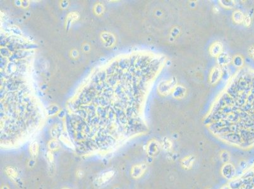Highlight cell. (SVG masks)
<instances>
[{
	"label": "cell",
	"mask_w": 254,
	"mask_h": 189,
	"mask_svg": "<svg viewBox=\"0 0 254 189\" xmlns=\"http://www.w3.org/2000/svg\"><path fill=\"white\" fill-rule=\"evenodd\" d=\"M113 172H107V173H104L102 175H101L97 179L98 185H102V184L104 183L105 182H106L108 180H109L113 177Z\"/></svg>",
	"instance_id": "1"
},
{
	"label": "cell",
	"mask_w": 254,
	"mask_h": 189,
	"mask_svg": "<svg viewBox=\"0 0 254 189\" xmlns=\"http://www.w3.org/2000/svg\"><path fill=\"white\" fill-rule=\"evenodd\" d=\"M30 150H31V153H33V155H34V156L37 155L38 153V143H33V145L31 146Z\"/></svg>",
	"instance_id": "3"
},
{
	"label": "cell",
	"mask_w": 254,
	"mask_h": 189,
	"mask_svg": "<svg viewBox=\"0 0 254 189\" xmlns=\"http://www.w3.org/2000/svg\"><path fill=\"white\" fill-rule=\"evenodd\" d=\"M58 147H59V144L55 140H53L51 142H49V148L51 150H56L58 148Z\"/></svg>",
	"instance_id": "2"
},
{
	"label": "cell",
	"mask_w": 254,
	"mask_h": 189,
	"mask_svg": "<svg viewBox=\"0 0 254 189\" xmlns=\"http://www.w3.org/2000/svg\"><path fill=\"white\" fill-rule=\"evenodd\" d=\"M64 189H69V188H64Z\"/></svg>",
	"instance_id": "4"
}]
</instances>
